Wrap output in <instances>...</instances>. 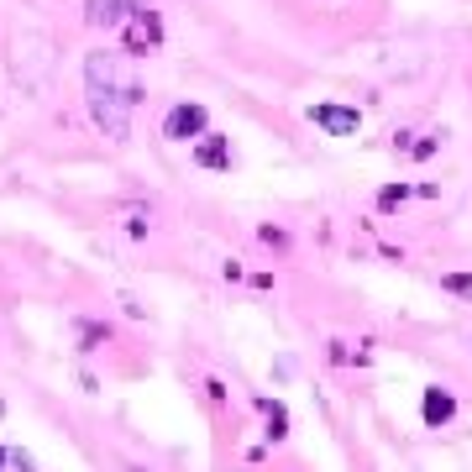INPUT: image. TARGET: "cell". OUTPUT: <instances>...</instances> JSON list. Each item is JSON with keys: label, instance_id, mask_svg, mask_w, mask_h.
Listing matches in <instances>:
<instances>
[{"label": "cell", "instance_id": "obj_10", "mask_svg": "<svg viewBox=\"0 0 472 472\" xmlns=\"http://www.w3.org/2000/svg\"><path fill=\"white\" fill-rule=\"evenodd\" d=\"M441 284H446V289H452V295H472V279H468V273H446V279H441Z\"/></svg>", "mask_w": 472, "mask_h": 472}, {"label": "cell", "instance_id": "obj_1", "mask_svg": "<svg viewBox=\"0 0 472 472\" xmlns=\"http://www.w3.org/2000/svg\"><path fill=\"white\" fill-rule=\"evenodd\" d=\"M84 84H90V111L100 121V131H106L111 142H126L131 111H137V100H142V84L131 79L126 59H121V53H90Z\"/></svg>", "mask_w": 472, "mask_h": 472}, {"label": "cell", "instance_id": "obj_5", "mask_svg": "<svg viewBox=\"0 0 472 472\" xmlns=\"http://www.w3.org/2000/svg\"><path fill=\"white\" fill-rule=\"evenodd\" d=\"M420 414H425V425H446L452 414H457V399L436 383V389H425V399H420Z\"/></svg>", "mask_w": 472, "mask_h": 472}, {"label": "cell", "instance_id": "obj_4", "mask_svg": "<svg viewBox=\"0 0 472 472\" xmlns=\"http://www.w3.org/2000/svg\"><path fill=\"white\" fill-rule=\"evenodd\" d=\"M158 43H163V21H158V11L137 5V27H131V53H147V48H158Z\"/></svg>", "mask_w": 472, "mask_h": 472}, {"label": "cell", "instance_id": "obj_6", "mask_svg": "<svg viewBox=\"0 0 472 472\" xmlns=\"http://www.w3.org/2000/svg\"><path fill=\"white\" fill-rule=\"evenodd\" d=\"M137 11V0H90V21L95 27H121Z\"/></svg>", "mask_w": 472, "mask_h": 472}, {"label": "cell", "instance_id": "obj_3", "mask_svg": "<svg viewBox=\"0 0 472 472\" xmlns=\"http://www.w3.org/2000/svg\"><path fill=\"white\" fill-rule=\"evenodd\" d=\"M310 121H315L320 131H331V137H357V126H362V116L347 111V106H315Z\"/></svg>", "mask_w": 472, "mask_h": 472}, {"label": "cell", "instance_id": "obj_9", "mask_svg": "<svg viewBox=\"0 0 472 472\" xmlns=\"http://www.w3.org/2000/svg\"><path fill=\"white\" fill-rule=\"evenodd\" d=\"M405 200H410V189H405V184H389V189H378V205H383V210H394V205H405Z\"/></svg>", "mask_w": 472, "mask_h": 472}, {"label": "cell", "instance_id": "obj_8", "mask_svg": "<svg viewBox=\"0 0 472 472\" xmlns=\"http://www.w3.org/2000/svg\"><path fill=\"white\" fill-rule=\"evenodd\" d=\"M257 410L268 414V436H273V441H284V436H289V414H284V405H273V399H257Z\"/></svg>", "mask_w": 472, "mask_h": 472}, {"label": "cell", "instance_id": "obj_2", "mask_svg": "<svg viewBox=\"0 0 472 472\" xmlns=\"http://www.w3.org/2000/svg\"><path fill=\"white\" fill-rule=\"evenodd\" d=\"M163 137H169V142H200V137H205V106H194V100L174 106V111L163 116Z\"/></svg>", "mask_w": 472, "mask_h": 472}, {"label": "cell", "instance_id": "obj_7", "mask_svg": "<svg viewBox=\"0 0 472 472\" xmlns=\"http://www.w3.org/2000/svg\"><path fill=\"white\" fill-rule=\"evenodd\" d=\"M194 158H200L205 169H232V147H226V137H210V131L194 142Z\"/></svg>", "mask_w": 472, "mask_h": 472}, {"label": "cell", "instance_id": "obj_11", "mask_svg": "<svg viewBox=\"0 0 472 472\" xmlns=\"http://www.w3.org/2000/svg\"><path fill=\"white\" fill-rule=\"evenodd\" d=\"M5 462H11V457H5V452H0V468H5Z\"/></svg>", "mask_w": 472, "mask_h": 472}]
</instances>
